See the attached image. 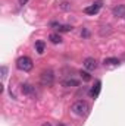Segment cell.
<instances>
[{
    "label": "cell",
    "instance_id": "obj_1",
    "mask_svg": "<svg viewBox=\"0 0 125 126\" xmlns=\"http://www.w3.org/2000/svg\"><path fill=\"white\" fill-rule=\"evenodd\" d=\"M71 110H72V113L77 114V116H87L88 111H90V106H88L87 101H84V100H78V101H75V103L72 104Z\"/></svg>",
    "mask_w": 125,
    "mask_h": 126
},
{
    "label": "cell",
    "instance_id": "obj_2",
    "mask_svg": "<svg viewBox=\"0 0 125 126\" xmlns=\"http://www.w3.org/2000/svg\"><path fill=\"white\" fill-rule=\"evenodd\" d=\"M40 82L44 87L53 85V82H55V73H53V70L52 69H44L41 72V75H40Z\"/></svg>",
    "mask_w": 125,
    "mask_h": 126
},
{
    "label": "cell",
    "instance_id": "obj_3",
    "mask_svg": "<svg viewBox=\"0 0 125 126\" xmlns=\"http://www.w3.org/2000/svg\"><path fill=\"white\" fill-rule=\"evenodd\" d=\"M32 60L28 57V56H22V57H19L18 60H16V67L19 69V70H24V72H30L32 69Z\"/></svg>",
    "mask_w": 125,
    "mask_h": 126
},
{
    "label": "cell",
    "instance_id": "obj_4",
    "mask_svg": "<svg viewBox=\"0 0 125 126\" xmlns=\"http://www.w3.org/2000/svg\"><path fill=\"white\" fill-rule=\"evenodd\" d=\"M102 3H103V0L94 1L91 6H87L84 9V13H87V15H96V13H99V10L102 9Z\"/></svg>",
    "mask_w": 125,
    "mask_h": 126
},
{
    "label": "cell",
    "instance_id": "obj_5",
    "mask_svg": "<svg viewBox=\"0 0 125 126\" xmlns=\"http://www.w3.org/2000/svg\"><path fill=\"white\" fill-rule=\"evenodd\" d=\"M21 90H22L24 95H28V97H31V98H35V95H37L35 88L32 87L31 84H22V85H21Z\"/></svg>",
    "mask_w": 125,
    "mask_h": 126
},
{
    "label": "cell",
    "instance_id": "obj_6",
    "mask_svg": "<svg viewBox=\"0 0 125 126\" xmlns=\"http://www.w3.org/2000/svg\"><path fill=\"white\" fill-rule=\"evenodd\" d=\"M84 67L88 70V72H93L97 69V62H96V59L94 57H87L85 60H84Z\"/></svg>",
    "mask_w": 125,
    "mask_h": 126
},
{
    "label": "cell",
    "instance_id": "obj_7",
    "mask_svg": "<svg viewBox=\"0 0 125 126\" xmlns=\"http://www.w3.org/2000/svg\"><path fill=\"white\" fill-rule=\"evenodd\" d=\"M100 88H102V82L97 79V81L94 82V85L91 87V90H90V95H91L93 98H97L99 94H100Z\"/></svg>",
    "mask_w": 125,
    "mask_h": 126
},
{
    "label": "cell",
    "instance_id": "obj_8",
    "mask_svg": "<svg viewBox=\"0 0 125 126\" xmlns=\"http://www.w3.org/2000/svg\"><path fill=\"white\" fill-rule=\"evenodd\" d=\"M112 13L116 18H125V4H118L116 7H113Z\"/></svg>",
    "mask_w": 125,
    "mask_h": 126
},
{
    "label": "cell",
    "instance_id": "obj_9",
    "mask_svg": "<svg viewBox=\"0 0 125 126\" xmlns=\"http://www.w3.org/2000/svg\"><path fill=\"white\" fill-rule=\"evenodd\" d=\"M52 27H56V31L58 32H69L74 30L71 25H62V24H55V22L52 24Z\"/></svg>",
    "mask_w": 125,
    "mask_h": 126
},
{
    "label": "cell",
    "instance_id": "obj_10",
    "mask_svg": "<svg viewBox=\"0 0 125 126\" xmlns=\"http://www.w3.org/2000/svg\"><path fill=\"white\" fill-rule=\"evenodd\" d=\"M49 40H50L53 44H61V43H62V37H61L59 32H52V34L49 35Z\"/></svg>",
    "mask_w": 125,
    "mask_h": 126
},
{
    "label": "cell",
    "instance_id": "obj_11",
    "mask_svg": "<svg viewBox=\"0 0 125 126\" xmlns=\"http://www.w3.org/2000/svg\"><path fill=\"white\" fill-rule=\"evenodd\" d=\"M78 85H80V82L74 78H69V79L63 81V87H78Z\"/></svg>",
    "mask_w": 125,
    "mask_h": 126
},
{
    "label": "cell",
    "instance_id": "obj_12",
    "mask_svg": "<svg viewBox=\"0 0 125 126\" xmlns=\"http://www.w3.org/2000/svg\"><path fill=\"white\" fill-rule=\"evenodd\" d=\"M103 63L109 64V66H115V64H119V59H116V57H106L103 60Z\"/></svg>",
    "mask_w": 125,
    "mask_h": 126
},
{
    "label": "cell",
    "instance_id": "obj_13",
    "mask_svg": "<svg viewBox=\"0 0 125 126\" xmlns=\"http://www.w3.org/2000/svg\"><path fill=\"white\" fill-rule=\"evenodd\" d=\"M44 47H46V46H44L43 41H37V43H35V51H37L38 54H43V53H44Z\"/></svg>",
    "mask_w": 125,
    "mask_h": 126
},
{
    "label": "cell",
    "instance_id": "obj_14",
    "mask_svg": "<svg viewBox=\"0 0 125 126\" xmlns=\"http://www.w3.org/2000/svg\"><path fill=\"white\" fill-rule=\"evenodd\" d=\"M80 75H81V78L85 81V82H88V81H91V75L87 72V70H80Z\"/></svg>",
    "mask_w": 125,
    "mask_h": 126
},
{
    "label": "cell",
    "instance_id": "obj_15",
    "mask_svg": "<svg viewBox=\"0 0 125 126\" xmlns=\"http://www.w3.org/2000/svg\"><path fill=\"white\" fill-rule=\"evenodd\" d=\"M7 75V67L6 66H1V79H4Z\"/></svg>",
    "mask_w": 125,
    "mask_h": 126
},
{
    "label": "cell",
    "instance_id": "obj_16",
    "mask_svg": "<svg viewBox=\"0 0 125 126\" xmlns=\"http://www.w3.org/2000/svg\"><path fill=\"white\" fill-rule=\"evenodd\" d=\"M28 3V0H19V4L21 6H24V4H27Z\"/></svg>",
    "mask_w": 125,
    "mask_h": 126
},
{
    "label": "cell",
    "instance_id": "obj_17",
    "mask_svg": "<svg viewBox=\"0 0 125 126\" xmlns=\"http://www.w3.org/2000/svg\"><path fill=\"white\" fill-rule=\"evenodd\" d=\"M81 35H83V37H88V31H87V30H84V32H83Z\"/></svg>",
    "mask_w": 125,
    "mask_h": 126
},
{
    "label": "cell",
    "instance_id": "obj_18",
    "mask_svg": "<svg viewBox=\"0 0 125 126\" xmlns=\"http://www.w3.org/2000/svg\"><path fill=\"white\" fill-rule=\"evenodd\" d=\"M41 126H53V125H52V123H49V122H46V123H43Z\"/></svg>",
    "mask_w": 125,
    "mask_h": 126
},
{
    "label": "cell",
    "instance_id": "obj_19",
    "mask_svg": "<svg viewBox=\"0 0 125 126\" xmlns=\"http://www.w3.org/2000/svg\"><path fill=\"white\" fill-rule=\"evenodd\" d=\"M59 126H63V125H61V123H59Z\"/></svg>",
    "mask_w": 125,
    "mask_h": 126
}]
</instances>
